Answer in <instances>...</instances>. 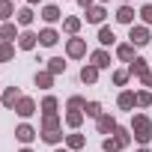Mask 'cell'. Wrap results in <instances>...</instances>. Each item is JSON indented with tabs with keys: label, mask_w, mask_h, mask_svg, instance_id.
<instances>
[{
	"label": "cell",
	"mask_w": 152,
	"mask_h": 152,
	"mask_svg": "<svg viewBox=\"0 0 152 152\" xmlns=\"http://www.w3.org/2000/svg\"><path fill=\"white\" fill-rule=\"evenodd\" d=\"M131 137L137 146H149L152 143V119L146 113H131Z\"/></svg>",
	"instance_id": "6da1fadb"
},
{
	"label": "cell",
	"mask_w": 152,
	"mask_h": 152,
	"mask_svg": "<svg viewBox=\"0 0 152 152\" xmlns=\"http://www.w3.org/2000/svg\"><path fill=\"white\" fill-rule=\"evenodd\" d=\"M128 42H131L134 48H146V45L152 42V30H149L146 24H131V27H128Z\"/></svg>",
	"instance_id": "7a4b0ae2"
},
{
	"label": "cell",
	"mask_w": 152,
	"mask_h": 152,
	"mask_svg": "<svg viewBox=\"0 0 152 152\" xmlns=\"http://www.w3.org/2000/svg\"><path fill=\"white\" fill-rule=\"evenodd\" d=\"M66 57L69 60H84L87 57V39H81V36L66 39Z\"/></svg>",
	"instance_id": "3957f363"
},
{
	"label": "cell",
	"mask_w": 152,
	"mask_h": 152,
	"mask_svg": "<svg viewBox=\"0 0 152 152\" xmlns=\"http://www.w3.org/2000/svg\"><path fill=\"white\" fill-rule=\"evenodd\" d=\"M116 128H119V122H116V116H113V113H102V116L96 119V131H99V134H104V137H110Z\"/></svg>",
	"instance_id": "277c9868"
},
{
	"label": "cell",
	"mask_w": 152,
	"mask_h": 152,
	"mask_svg": "<svg viewBox=\"0 0 152 152\" xmlns=\"http://www.w3.org/2000/svg\"><path fill=\"white\" fill-rule=\"evenodd\" d=\"M36 137H39V131H36L30 122H21V125L15 128V140H18V143H24V146H30Z\"/></svg>",
	"instance_id": "5b68a950"
},
{
	"label": "cell",
	"mask_w": 152,
	"mask_h": 152,
	"mask_svg": "<svg viewBox=\"0 0 152 152\" xmlns=\"http://www.w3.org/2000/svg\"><path fill=\"white\" fill-rule=\"evenodd\" d=\"M90 63L102 72V69H110L113 66V60H110V54H107V48H96L93 54H90Z\"/></svg>",
	"instance_id": "8992f818"
},
{
	"label": "cell",
	"mask_w": 152,
	"mask_h": 152,
	"mask_svg": "<svg viewBox=\"0 0 152 152\" xmlns=\"http://www.w3.org/2000/svg\"><path fill=\"white\" fill-rule=\"evenodd\" d=\"M0 102H3V107L15 110V104L21 102V90H18V87H6L3 93H0Z\"/></svg>",
	"instance_id": "52a82bcc"
},
{
	"label": "cell",
	"mask_w": 152,
	"mask_h": 152,
	"mask_svg": "<svg viewBox=\"0 0 152 152\" xmlns=\"http://www.w3.org/2000/svg\"><path fill=\"white\" fill-rule=\"evenodd\" d=\"M42 21L51 27V24H57V21H63V9L57 6V3H48V6H42Z\"/></svg>",
	"instance_id": "ba28073f"
},
{
	"label": "cell",
	"mask_w": 152,
	"mask_h": 152,
	"mask_svg": "<svg viewBox=\"0 0 152 152\" xmlns=\"http://www.w3.org/2000/svg\"><path fill=\"white\" fill-rule=\"evenodd\" d=\"M104 18H107V9H104V3H96V6H90L87 9V24H104Z\"/></svg>",
	"instance_id": "9c48e42d"
},
{
	"label": "cell",
	"mask_w": 152,
	"mask_h": 152,
	"mask_svg": "<svg viewBox=\"0 0 152 152\" xmlns=\"http://www.w3.org/2000/svg\"><path fill=\"white\" fill-rule=\"evenodd\" d=\"M15 113H18L21 119H30V116L36 113V102H33L30 96H21V102L15 104Z\"/></svg>",
	"instance_id": "30bf717a"
},
{
	"label": "cell",
	"mask_w": 152,
	"mask_h": 152,
	"mask_svg": "<svg viewBox=\"0 0 152 152\" xmlns=\"http://www.w3.org/2000/svg\"><path fill=\"white\" fill-rule=\"evenodd\" d=\"M18 36H21V30H18V24H15V21L0 24V42H18Z\"/></svg>",
	"instance_id": "8fae6325"
},
{
	"label": "cell",
	"mask_w": 152,
	"mask_h": 152,
	"mask_svg": "<svg viewBox=\"0 0 152 152\" xmlns=\"http://www.w3.org/2000/svg\"><path fill=\"white\" fill-rule=\"evenodd\" d=\"M125 69H128V75H131V78H143V75H149V63H146L143 57H134Z\"/></svg>",
	"instance_id": "7c38bea8"
},
{
	"label": "cell",
	"mask_w": 152,
	"mask_h": 152,
	"mask_svg": "<svg viewBox=\"0 0 152 152\" xmlns=\"http://www.w3.org/2000/svg\"><path fill=\"white\" fill-rule=\"evenodd\" d=\"M33 18H36V12H33V6H27V3L15 12V24H18V27H24V30L33 24Z\"/></svg>",
	"instance_id": "4fadbf2b"
},
{
	"label": "cell",
	"mask_w": 152,
	"mask_h": 152,
	"mask_svg": "<svg viewBox=\"0 0 152 152\" xmlns=\"http://www.w3.org/2000/svg\"><path fill=\"white\" fill-rule=\"evenodd\" d=\"M39 45V33H33V30H21V36H18V48L21 51H33Z\"/></svg>",
	"instance_id": "5bb4252c"
},
{
	"label": "cell",
	"mask_w": 152,
	"mask_h": 152,
	"mask_svg": "<svg viewBox=\"0 0 152 152\" xmlns=\"http://www.w3.org/2000/svg\"><path fill=\"white\" fill-rule=\"evenodd\" d=\"M116 107H119V110H131V113H134V107H137V102H134V90H122V93L116 96Z\"/></svg>",
	"instance_id": "9a60e30c"
},
{
	"label": "cell",
	"mask_w": 152,
	"mask_h": 152,
	"mask_svg": "<svg viewBox=\"0 0 152 152\" xmlns=\"http://www.w3.org/2000/svg\"><path fill=\"white\" fill-rule=\"evenodd\" d=\"M60 42V33L54 30V27H45V30H39V45L42 48H54Z\"/></svg>",
	"instance_id": "2e32d148"
},
{
	"label": "cell",
	"mask_w": 152,
	"mask_h": 152,
	"mask_svg": "<svg viewBox=\"0 0 152 152\" xmlns=\"http://www.w3.org/2000/svg\"><path fill=\"white\" fill-rule=\"evenodd\" d=\"M134 15H137V12H134V9H131L128 3H122V6L116 9V15H113V18H116L119 24H125V27H131V24H134Z\"/></svg>",
	"instance_id": "e0dca14e"
},
{
	"label": "cell",
	"mask_w": 152,
	"mask_h": 152,
	"mask_svg": "<svg viewBox=\"0 0 152 152\" xmlns=\"http://www.w3.org/2000/svg\"><path fill=\"white\" fill-rule=\"evenodd\" d=\"M134 51H137V48H134L131 42H119V45H116V60H122V63H131V60L137 57Z\"/></svg>",
	"instance_id": "ac0fdd59"
},
{
	"label": "cell",
	"mask_w": 152,
	"mask_h": 152,
	"mask_svg": "<svg viewBox=\"0 0 152 152\" xmlns=\"http://www.w3.org/2000/svg\"><path fill=\"white\" fill-rule=\"evenodd\" d=\"M60 128H63L60 113H42V131H60Z\"/></svg>",
	"instance_id": "d6986e66"
},
{
	"label": "cell",
	"mask_w": 152,
	"mask_h": 152,
	"mask_svg": "<svg viewBox=\"0 0 152 152\" xmlns=\"http://www.w3.org/2000/svg\"><path fill=\"white\" fill-rule=\"evenodd\" d=\"M99 45H102V48H110V45H116V33H113L107 24H102V27H99Z\"/></svg>",
	"instance_id": "ffe728a7"
},
{
	"label": "cell",
	"mask_w": 152,
	"mask_h": 152,
	"mask_svg": "<svg viewBox=\"0 0 152 152\" xmlns=\"http://www.w3.org/2000/svg\"><path fill=\"white\" fill-rule=\"evenodd\" d=\"M84 119H87L84 110H66V125H69L72 131H78V128L84 125Z\"/></svg>",
	"instance_id": "44dd1931"
},
{
	"label": "cell",
	"mask_w": 152,
	"mask_h": 152,
	"mask_svg": "<svg viewBox=\"0 0 152 152\" xmlns=\"http://www.w3.org/2000/svg\"><path fill=\"white\" fill-rule=\"evenodd\" d=\"M87 146V137L84 134H78V131H72V134H66V149H72V152H78V149H84Z\"/></svg>",
	"instance_id": "7402d4cb"
},
{
	"label": "cell",
	"mask_w": 152,
	"mask_h": 152,
	"mask_svg": "<svg viewBox=\"0 0 152 152\" xmlns=\"http://www.w3.org/2000/svg\"><path fill=\"white\" fill-rule=\"evenodd\" d=\"M81 24H84L81 18L69 15V18H63V33H69V39H72V36H78V33H81Z\"/></svg>",
	"instance_id": "603a6c76"
},
{
	"label": "cell",
	"mask_w": 152,
	"mask_h": 152,
	"mask_svg": "<svg viewBox=\"0 0 152 152\" xmlns=\"http://www.w3.org/2000/svg\"><path fill=\"white\" fill-rule=\"evenodd\" d=\"M81 81H84V84H90V87L99 81V69H96L93 63H84V66H81Z\"/></svg>",
	"instance_id": "cb8c5ba5"
},
{
	"label": "cell",
	"mask_w": 152,
	"mask_h": 152,
	"mask_svg": "<svg viewBox=\"0 0 152 152\" xmlns=\"http://www.w3.org/2000/svg\"><path fill=\"white\" fill-rule=\"evenodd\" d=\"M33 81H36V87H39V90H51V87H54V75H51L48 69H39Z\"/></svg>",
	"instance_id": "d4e9b609"
},
{
	"label": "cell",
	"mask_w": 152,
	"mask_h": 152,
	"mask_svg": "<svg viewBox=\"0 0 152 152\" xmlns=\"http://www.w3.org/2000/svg\"><path fill=\"white\" fill-rule=\"evenodd\" d=\"M15 18V0H0V24Z\"/></svg>",
	"instance_id": "484cf974"
},
{
	"label": "cell",
	"mask_w": 152,
	"mask_h": 152,
	"mask_svg": "<svg viewBox=\"0 0 152 152\" xmlns=\"http://www.w3.org/2000/svg\"><path fill=\"white\" fill-rule=\"evenodd\" d=\"M39 137H42L48 146H60V143H66V134H63V128H60V131H39Z\"/></svg>",
	"instance_id": "4316f807"
},
{
	"label": "cell",
	"mask_w": 152,
	"mask_h": 152,
	"mask_svg": "<svg viewBox=\"0 0 152 152\" xmlns=\"http://www.w3.org/2000/svg\"><path fill=\"white\" fill-rule=\"evenodd\" d=\"M57 107H60V99H57V96H51V93L39 102V110H42V113H57Z\"/></svg>",
	"instance_id": "83f0119b"
},
{
	"label": "cell",
	"mask_w": 152,
	"mask_h": 152,
	"mask_svg": "<svg viewBox=\"0 0 152 152\" xmlns=\"http://www.w3.org/2000/svg\"><path fill=\"white\" fill-rule=\"evenodd\" d=\"M45 69H48V72L54 75V78H57V75H66V60H63V57H51Z\"/></svg>",
	"instance_id": "f1b7e54d"
},
{
	"label": "cell",
	"mask_w": 152,
	"mask_h": 152,
	"mask_svg": "<svg viewBox=\"0 0 152 152\" xmlns=\"http://www.w3.org/2000/svg\"><path fill=\"white\" fill-rule=\"evenodd\" d=\"M110 81H113V87H125L131 81V75H128V69H113L110 72Z\"/></svg>",
	"instance_id": "f546056e"
},
{
	"label": "cell",
	"mask_w": 152,
	"mask_h": 152,
	"mask_svg": "<svg viewBox=\"0 0 152 152\" xmlns=\"http://www.w3.org/2000/svg\"><path fill=\"white\" fill-rule=\"evenodd\" d=\"M113 137L122 143V149H128V146H131V140H134V137H131V128H125V125H119V128L113 131Z\"/></svg>",
	"instance_id": "4dcf8cb0"
},
{
	"label": "cell",
	"mask_w": 152,
	"mask_h": 152,
	"mask_svg": "<svg viewBox=\"0 0 152 152\" xmlns=\"http://www.w3.org/2000/svg\"><path fill=\"white\" fill-rule=\"evenodd\" d=\"M134 102H137L140 110H143V107H152V90H137V93H134Z\"/></svg>",
	"instance_id": "1f68e13d"
},
{
	"label": "cell",
	"mask_w": 152,
	"mask_h": 152,
	"mask_svg": "<svg viewBox=\"0 0 152 152\" xmlns=\"http://www.w3.org/2000/svg\"><path fill=\"white\" fill-rule=\"evenodd\" d=\"M15 60V45L12 42H0V63H9Z\"/></svg>",
	"instance_id": "d6a6232c"
},
{
	"label": "cell",
	"mask_w": 152,
	"mask_h": 152,
	"mask_svg": "<svg viewBox=\"0 0 152 152\" xmlns=\"http://www.w3.org/2000/svg\"><path fill=\"white\" fill-rule=\"evenodd\" d=\"M87 107V99L84 96H69L66 99V110H84Z\"/></svg>",
	"instance_id": "836d02e7"
},
{
	"label": "cell",
	"mask_w": 152,
	"mask_h": 152,
	"mask_svg": "<svg viewBox=\"0 0 152 152\" xmlns=\"http://www.w3.org/2000/svg\"><path fill=\"white\" fill-rule=\"evenodd\" d=\"M102 152H122V143L110 134V137H104V140H102Z\"/></svg>",
	"instance_id": "e575fe53"
},
{
	"label": "cell",
	"mask_w": 152,
	"mask_h": 152,
	"mask_svg": "<svg viewBox=\"0 0 152 152\" xmlns=\"http://www.w3.org/2000/svg\"><path fill=\"white\" fill-rule=\"evenodd\" d=\"M104 110H102V104L99 102H87V107H84V116H90V119H99Z\"/></svg>",
	"instance_id": "d590c367"
},
{
	"label": "cell",
	"mask_w": 152,
	"mask_h": 152,
	"mask_svg": "<svg viewBox=\"0 0 152 152\" xmlns=\"http://www.w3.org/2000/svg\"><path fill=\"white\" fill-rule=\"evenodd\" d=\"M137 15H140V24H146V27H152V3H143Z\"/></svg>",
	"instance_id": "8d00e7d4"
},
{
	"label": "cell",
	"mask_w": 152,
	"mask_h": 152,
	"mask_svg": "<svg viewBox=\"0 0 152 152\" xmlns=\"http://www.w3.org/2000/svg\"><path fill=\"white\" fill-rule=\"evenodd\" d=\"M140 84H143V90H152V72H149V75H143Z\"/></svg>",
	"instance_id": "74e56055"
},
{
	"label": "cell",
	"mask_w": 152,
	"mask_h": 152,
	"mask_svg": "<svg viewBox=\"0 0 152 152\" xmlns=\"http://www.w3.org/2000/svg\"><path fill=\"white\" fill-rule=\"evenodd\" d=\"M78 6H81V9H84V12H87V9H90V6H96V0H78Z\"/></svg>",
	"instance_id": "f35d334b"
},
{
	"label": "cell",
	"mask_w": 152,
	"mask_h": 152,
	"mask_svg": "<svg viewBox=\"0 0 152 152\" xmlns=\"http://www.w3.org/2000/svg\"><path fill=\"white\" fill-rule=\"evenodd\" d=\"M24 3H27V6H39V3H42V0H24Z\"/></svg>",
	"instance_id": "ab89813d"
},
{
	"label": "cell",
	"mask_w": 152,
	"mask_h": 152,
	"mask_svg": "<svg viewBox=\"0 0 152 152\" xmlns=\"http://www.w3.org/2000/svg\"><path fill=\"white\" fill-rule=\"evenodd\" d=\"M54 152H72V149H66V146H54Z\"/></svg>",
	"instance_id": "60d3db41"
},
{
	"label": "cell",
	"mask_w": 152,
	"mask_h": 152,
	"mask_svg": "<svg viewBox=\"0 0 152 152\" xmlns=\"http://www.w3.org/2000/svg\"><path fill=\"white\" fill-rule=\"evenodd\" d=\"M134 152H152V149H146V146H137V149H134Z\"/></svg>",
	"instance_id": "b9f144b4"
},
{
	"label": "cell",
	"mask_w": 152,
	"mask_h": 152,
	"mask_svg": "<svg viewBox=\"0 0 152 152\" xmlns=\"http://www.w3.org/2000/svg\"><path fill=\"white\" fill-rule=\"evenodd\" d=\"M18 152H33V149H30V146H21V149H18Z\"/></svg>",
	"instance_id": "7bdbcfd3"
},
{
	"label": "cell",
	"mask_w": 152,
	"mask_h": 152,
	"mask_svg": "<svg viewBox=\"0 0 152 152\" xmlns=\"http://www.w3.org/2000/svg\"><path fill=\"white\" fill-rule=\"evenodd\" d=\"M96 3H107V0H96Z\"/></svg>",
	"instance_id": "ee69618b"
},
{
	"label": "cell",
	"mask_w": 152,
	"mask_h": 152,
	"mask_svg": "<svg viewBox=\"0 0 152 152\" xmlns=\"http://www.w3.org/2000/svg\"><path fill=\"white\" fill-rule=\"evenodd\" d=\"M122 3H128V0H122Z\"/></svg>",
	"instance_id": "f6af8a7d"
}]
</instances>
